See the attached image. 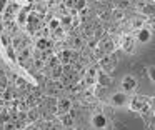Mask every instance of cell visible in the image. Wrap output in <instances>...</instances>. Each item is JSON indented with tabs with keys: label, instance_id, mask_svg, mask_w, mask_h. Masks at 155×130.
Returning a JSON list of instances; mask_svg holds the SVG:
<instances>
[{
	"label": "cell",
	"instance_id": "cell-1",
	"mask_svg": "<svg viewBox=\"0 0 155 130\" xmlns=\"http://www.w3.org/2000/svg\"><path fill=\"white\" fill-rule=\"evenodd\" d=\"M118 63V58L115 53H110V55H105L104 58H100V67H102V72H105L107 75H110L112 72L115 70Z\"/></svg>",
	"mask_w": 155,
	"mask_h": 130
},
{
	"label": "cell",
	"instance_id": "cell-2",
	"mask_svg": "<svg viewBox=\"0 0 155 130\" xmlns=\"http://www.w3.org/2000/svg\"><path fill=\"white\" fill-rule=\"evenodd\" d=\"M98 47L104 52V55H110V53L115 52V42L112 37H104V38L98 42Z\"/></svg>",
	"mask_w": 155,
	"mask_h": 130
},
{
	"label": "cell",
	"instance_id": "cell-3",
	"mask_svg": "<svg viewBox=\"0 0 155 130\" xmlns=\"http://www.w3.org/2000/svg\"><path fill=\"white\" fill-rule=\"evenodd\" d=\"M137 85H138L137 77H134V75H127L124 80H122V88H124V92H125V93L134 92V90L137 88Z\"/></svg>",
	"mask_w": 155,
	"mask_h": 130
},
{
	"label": "cell",
	"instance_id": "cell-4",
	"mask_svg": "<svg viewBox=\"0 0 155 130\" xmlns=\"http://www.w3.org/2000/svg\"><path fill=\"white\" fill-rule=\"evenodd\" d=\"M120 45H122V50H125L127 53L135 52V37H132V35H124V37H122Z\"/></svg>",
	"mask_w": 155,
	"mask_h": 130
},
{
	"label": "cell",
	"instance_id": "cell-5",
	"mask_svg": "<svg viewBox=\"0 0 155 130\" xmlns=\"http://www.w3.org/2000/svg\"><path fill=\"white\" fill-rule=\"evenodd\" d=\"M127 102H128V97H127L125 92H117V93H114V95L110 97V103L115 105V107H122Z\"/></svg>",
	"mask_w": 155,
	"mask_h": 130
},
{
	"label": "cell",
	"instance_id": "cell-6",
	"mask_svg": "<svg viewBox=\"0 0 155 130\" xmlns=\"http://www.w3.org/2000/svg\"><path fill=\"white\" fill-rule=\"evenodd\" d=\"M72 108V102L68 98H62L58 100L57 107H55V113H62V115H65V113H68V110Z\"/></svg>",
	"mask_w": 155,
	"mask_h": 130
},
{
	"label": "cell",
	"instance_id": "cell-7",
	"mask_svg": "<svg viewBox=\"0 0 155 130\" xmlns=\"http://www.w3.org/2000/svg\"><path fill=\"white\" fill-rule=\"evenodd\" d=\"M147 103H148V100L143 98V97H134L130 100V108L132 110H143L145 107H148Z\"/></svg>",
	"mask_w": 155,
	"mask_h": 130
},
{
	"label": "cell",
	"instance_id": "cell-8",
	"mask_svg": "<svg viewBox=\"0 0 155 130\" xmlns=\"http://www.w3.org/2000/svg\"><path fill=\"white\" fill-rule=\"evenodd\" d=\"M97 82H98V87H102V88H107V87L112 83V78H110V75H107L105 72L97 70Z\"/></svg>",
	"mask_w": 155,
	"mask_h": 130
},
{
	"label": "cell",
	"instance_id": "cell-9",
	"mask_svg": "<svg viewBox=\"0 0 155 130\" xmlns=\"http://www.w3.org/2000/svg\"><path fill=\"white\" fill-rule=\"evenodd\" d=\"M92 125L95 127V128H105L107 127V117L104 115V113H97V115L92 117Z\"/></svg>",
	"mask_w": 155,
	"mask_h": 130
},
{
	"label": "cell",
	"instance_id": "cell-10",
	"mask_svg": "<svg viewBox=\"0 0 155 130\" xmlns=\"http://www.w3.org/2000/svg\"><path fill=\"white\" fill-rule=\"evenodd\" d=\"M97 80V67H88L85 72V85H94Z\"/></svg>",
	"mask_w": 155,
	"mask_h": 130
},
{
	"label": "cell",
	"instance_id": "cell-11",
	"mask_svg": "<svg viewBox=\"0 0 155 130\" xmlns=\"http://www.w3.org/2000/svg\"><path fill=\"white\" fill-rule=\"evenodd\" d=\"M30 57H32V52H30V48L28 47H25V48H22V50H18V55H17V60L22 63V65H25V63L30 60Z\"/></svg>",
	"mask_w": 155,
	"mask_h": 130
},
{
	"label": "cell",
	"instance_id": "cell-12",
	"mask_svg": "<svg viewBox=\"0 0 155 130\" xmlns=\"http://www.w3.org/2000/svg\"><path fill=\"white\" fill-rule=\"evenodd\" d=\"M150 37H152V33L148 32V28H140L137 33V40L142 43H147L148 40H150Z\"/></svg>",
	"mask_w": 155,
	"mask_h": 130
},
{
	"label": "cell",
	"instance_id": "cell-13",
	"mask_svg": "<svg viewBox=\"0 0 155 130\" xmlns=\"http://www.w3.org/2000/svg\"><path fill=\"white\" fill-rule=\"evenodd\" d=\"M37 48L45 52V50H52V42L48 38H38L37 40Z\"/></svg>",
	"mask_w": 155,
	"mask_h": 130
},
{
	"label": "cell",
	"instance_id": "cell-14",
	"mask_svg": "<svg viewBox=\"0 0 155 130\" xmlns=\"http://www.w3.org/2000/svg\"><path fill=\"white\" fill-rule=\"evenodd\" d=\"M143 23H145V17H134V18H132V23H130V27H132V28H137V30H140L142 27H143Z\"/></svg>",
	"mask_w": 155,
	"mask_h": 130
},
{
	"label": "cell",
	"instance_id": "cell-15",
	"mask_svg": "<svg viewBox=\"0 0 155 130\" xmlns=\"http://www.w3.org/2000/svg\"><path fill=\"white\" fill-rule=\"evenodd\" d=\"M28 8L25 7V8H20L18 10V15H17V22L18 23H27V17H28Z\"/></svg>",
	"mask_w": 155,
	"mask_h": 130
},
{
	"label": "cell",
	"instance_id": "cell-16",
	"mask_svg": "<svg viewBox=\"0 0 155 130\" xmlns=\"http://www.w3.org/2000/svg\"><path fill=\"white\" fill-rule=\"evenodd\" d=\"M82 47H84V38H82L80 35L72 37V48L78 50V48H82Z\"/></svg>",
	"mask_w": 155,
	"mask_h": 130
},
{
	"label": "cell",
	"instance_id": "cell-17",
	"mask_svg": "<svg viewBox=\"0 0 155 130\" xmlns=\"http://www.w3.org/2000/svg\"><path fill=\"white\" fill-rule=\"evenodd\" d=\"M64 77V70H62V65H57L52 68V78L54 80H60Z\"/></svg>",
	"mask_w": 155,
	"mask_h": 130
},
{
	"label": "cell",
	"instance_id": "cell-18",
	"mask_svg": "<svg viewBox=\"0 0 155 130\" xmlns=\"http://www.w3.org/2000/svg\"><path fill=\"white\" fill-rule=\"evenodd\" d=\"M38 115H40V110H38V108H30V110L27 112V120L34 122V120L38 118Z\"/></svg>",
	"mask_w": 155,
	"mask_h": 130
},
{
	"label": "cell",
	"instance_id": "cell-19",
	"mask_svg": "<svg viewBox=\"0 0 155 130\" xmlns=\"http://www.w3.org/2000/svg\"><path fill=\"white\" fill-rule=\"evenodd\" d=\"M142 13L143 15H153V2H150V3H145L143 5V8H142Z\"/></svg>",
	"mask_w": 155,
	"mask_h": 130
},
{
	"label": "cell",
	"instance_id": "cell-20",
	"mask_svg": "<svg viewBox=\"0 0 155 130\" xmlns=\"http://www.w3.org/2000/svg\"><path fill=\"white\" fill-rule=\"evenodd\" d=\"M62 123H64L65 127H74V117H70L68 113L62 115Z\"/></svg>",
	"mask_w": 155,
	"mask_h": 130
},
{
	"label": "cell",
	"instance_id": "cell-21",
	"mask_svg": "<svg viewBox=\"0 0 155 130\" xmlns=\"http://www.w3.org/2000/svg\"><path fill=\"white\" fill-rule=\"evenodd\" d=\"M48 30H50V32H55V30L57 28H60V22H58V18H52L50 22H48Z\"/></svg>",
	"mask_w": 155,
	"mask_h": 130
},
{
	"label": "cell",
	"instance_id": "cell-22",
	"mask_svg": "<svg viewBox=\"0 0 155 130\" xmlns=\"http://www.w3.org/2000/svg\"><path fill=\"white\" fill-rule=\"evenodd\" d=\"M125 18V12L120 8H115L114 10V20H117V22H120V20Z\"/></svg>",
	"mask_w": 155,
	"mask_h": 130
},
{
	"label": "cell",
	"instance_id": "cell-23",
	"mask_svg": "<svg viewBox=\"0 0 155 130\" xmlns=\"http://www.w3.org/2000/svg\"><path fill=\"white\" fill-rule=\"evenodd\" d=\"M2 127H4V130H17V125H15V122H12V120L7 123H4Z\"/></svg>",
	"mask_w": 155,
	"mask_h": 130
},
{
	"label": "cell",
	"instance_id": "cell-24",
	"mask_svg": "<svg viewBox=\"0 0 155 130\" xmlns=\"http://www.w3.org/2000/svg\"><path fill=\"white\" fill-rule=\"evenodd\" d=\"M8 42H10V40H8V33H2V43H4L5 48L8 47Z\"/></svg>",
	"mask_w": 155,
	"mask_h": 130
},
{
	"label": "cell",
	"instance_id": "cell-25",
	"mask_svg": "<svg viewBox=\"0 0 155 130\" xmlns=\"http://www.w3.org/2000/svg\"><path fill=\"white\" fill-rule=\"evenodd\" d=\"M7 55L10 57V60H15V58H17V55L14 53V48H10V47H7Z\"/></svg>",
	"mask_w": 155,
	"mask_h": 130
},
{
	"label": "cell",
	"instance_id": "cell-26",
	"mask_svg": "<svg viewBox=\"0 0 155 130\" xmlns=\"http://www.w3.org/2000/svg\"><path fill=\"white\" fill-rule=\"evenodd\" d=\"M147 72H148V75H150V80L153 82V78H155V77H153V65H148L147 67Z\"/></svg>",
	"mask_w": 155,
	"mask_h": 130
},
{
	"label": "cell",
	"instance_id": "cell-27",
	"mask_svg": "<svg viewBox=\"0 0 155 130\" xmlns=\"http://www.w3.org/2000/svg\"><path fill=\"white\" fill-rule=\"evenodd\" d=\"M105 113H107V115H114V110L108 108V107H105Z\"/></svg>",
	"mask_w": 155,
	"mask_h": 130
},
{
	"label": "cell",
	"instance_id": "cell-28",
	"mask_svg": "<svg viewBox=\"0 0 155 130\" xmlns=\"http://www.w3.org/2000/svg\"><path fill=\"white\" fill-rule=\"evenodd\" d=\"M5 5H7L5 2H0V12H4V10H5Z\"/></svg>",
	"mask_w": 155,
	"mask_h": 130
}]
</instances>
